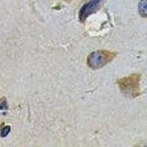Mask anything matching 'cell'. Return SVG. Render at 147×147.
Here are the masks:
<instances>
[{"instance_id":"cell-1","label":"cell","mask_w":147,"mask_h":147,"mask_svg":"<svg viewBox=\"0 0 147 147\" xmlns=\"http://www.w3.org/2000/svg\"><path fill=\"white\" fill-rule=\"evenodd\" d=\"M140 74H132L118 80L121 93L128 98H136L140 94Z\"/></svg>"},{"instance_id":"cell-2","label":"cell","mask_w":147,"mask_h":147,"mask_svg":"<svg viewBox=\"0 0 147 147\" xmlns=\"http://www.w3.org/2000/svg\"><path fill=\"white\" fill-rule=\"evenodd\" d=\"M116 56V53L107 50H98L92 52L87 58V64L92 69H99L110 63Z\"/></svg>"},{"instance_id":"cell-3","label":"cell","mask_w":147,"mask_h":147,"mask_svg":"<svg viewBox=\"0 0 147 147\" xmlns=\"http://www.w3.org/2000/svg\"><path fill=\"white\" fill-rule=\"evenodd\" d=\"M102 2L103 0H90V2L85 4L79 13V18L80 22H84L89 16L96 13L101 7Z\"/></svg>"},{"instance_id":"cell-4","label":"cell","mask_w":147,"mask_h":147,"mask_svg":"<svg viewBox=\"0 0 147 147\" xmlns=\"http://www.w3.org/2000/svg\"><path fill=\"white\" fill-rule=\"evenodd\" d=\"M138 11L142 17H147V0H140L138 4Z\"/></svg>"},{"instance_id":"cell-5","label":"cell","mask_w":147,"mask_h":147,"mask_svg":"<svg viewBox=\"0 0 147 147\" xmlns=\"http://www.w3.org/2000/svg\"><path fill=\"white\" fill-rule=\"evenodd\" d=\"M10 127L9 126H7V127H5V128H3L1 131V136L2 137H5V136H7L8 135V133L10 132Z\"/></svg>"},{"instance_id":"cell-6","label":"cell","mask_w":147,"mask_h":147,"mask_svg":"<svg viewBox=\"0 0 147 147\" xmlns=\"http://www.w3.org/2000/svg\"><path fill=\"white\" fill-rule=\"evenodd\" d=\"M7 102L5 99L0 101V110H4L5 108H7Z\"/></svg>"},{"instance_id":"cell-7","label":"cell","mask_w":147,"mask_h":147,"mask_svg":"<svg viewBox=\"0 0 147 147\" xmlns=\"http://www.w3.org/2000/svg\"><path fill=\"white\" fill-rule=\"evenodd\" d=\"M65 1H71V0H65Z\"/></svg>"}]
</instances>
